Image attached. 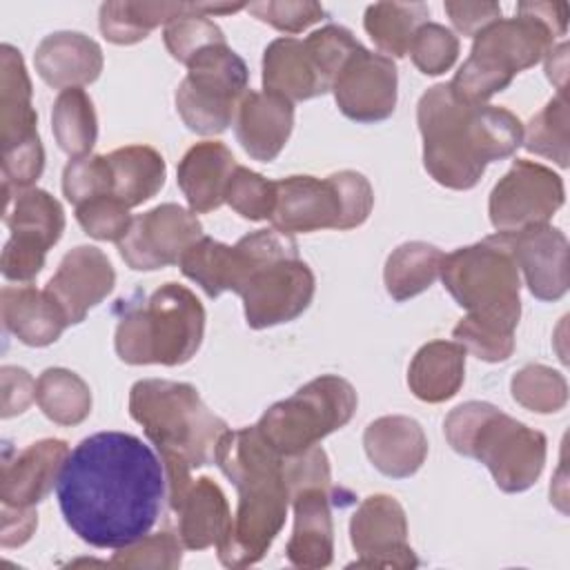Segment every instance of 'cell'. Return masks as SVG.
Listing matches in <instances>:
<instances>
[{
	"mask_svg": "<svg viewBox=\"0 0 570 570\" xmlns=\"http://www.w3.org/2000/svg\"><path fill=\"white\" fill-rule=\"evenodd\" d=\"M165 494L163 461L127 432H96L82 439L56 483L65 523L100 550H118L149 534Z\"/></svg>",
	"mask_w": 570,
	"mask_h": 570,
	"instance_id": "1",
	"label": "cell"
},
{
	"mask_svg": "<svg viewBox=\"0 0 570 570\" xmlns=\"http://www.w3.org/2000/svg\"><path fill=\"white\" fill-rule=\"evenodd\" d=\"M220 472L238 490L232 530L216 546L227 568L258 563L285 525L292 499L305 488L330 485V461L321 445L298 454H281L256 425L227 430L214 454Z\"/></svg>",
	"mask_w": 570,
	"mask_h": 570,
	"instance_id": "2",
	"label": "cell"
},
{
	"mask_svg": "<svg viewBox=\"0 0 570 570\" xmlns=\"http://www.w3.org/2000/svg\"><path fill=\"white\" fill-rule=\"evenodd\" d=\"M416 122L423 167L450 189H472L490 163L510 158L523 142V125L512 111L465 102L450 82H439L421 96Z\"/></svg>",
	"mask_w": 570,
	"mask_h": 570,
	"instance_id": "3",
	"label": "cell"
},
{
	"mask_svg": "<svg viewBox=\"0 0 570 570\" xmlns=\"http://www.w3.org/2000/svg\"><path fill=\"white\" fill-rule=\"evenodd\" d=\"M129 414L142 425L160 452L167 481V501L191 481V470L214 461L227 423L216 416L189 383L142 379L129 390Z\"/></svg>",
	"mask_w": 570,
	"mask_h": 570,
	"instance_id": "4",
	"label": "cell"
},
{
	"mask_svg": "<svg viewBox=\"0 0 570 570\" xmlns=\"http://www.w3.org/2000/svg\"><path fill=\"white\" fill-rule=\"evenodd\" d=\"M566 27V2H519L514 18H499L474 36L468 60L450 82L452 91L465 102L485 105L519 71L543 60Z\"/></svg>",
	"mask_w": 570,
	"mask_h": 570,
	"instance_id": "5",
	"label": "cell"
},
{
	"mask_svg": "<svg viewBox=\"0 0 570 570\" xmlns=\"http://www.w3.org/2000/svg\"><path fill=\"white\" fill-rule=\"evenodd\" d=\"M116 325V354L129 365H183L200 347L205 307L191 289L165 283L149 296L122 298Z\"/></svg>",
	"mask_w": 570,
	"mask_h": 570,
	"instance_id": "6",
	"label": "cell"
},
{
	"mask_svg": "<svg viewBox=\"0 0 570 570\" xmlns=\"http://www.w3.org/2000/svg\"><path fill=\"white\" fill-rule=\"evenodd\" d=\"M454 452L483 463L497 488L523 492L537 483L546 463V436L485 401L456 405L443 423Z\"/></svg>",
	"mask_w": 570,
	"mask_h": 570,
	"instance_id": "7",
	"label": "cell"
},
{
	"mask_svg": "<svg viewBox=\"0 0 570 570\" xmlns=\"http://www.w3.org/2000/svg\"><path fill=\"white\" fill-rule=\"evenodd\" d=\"M468 318L514 334L521 318V281L510 234L497 232L474 245L443 254L439 272Z\"/></svg>",
	"mask_w": 570,
	"mask_h": 570,
	"instance_id": "8",
	"label": "cell"
},
{
	"mask_svg": "<svg viewBox=\"0 0 570 570\" xmlns=\"http://www.w3.org/2000/svg\"><path fill=\"white\" fill-rule=\"evenodd\" d=\"M276 183V203L269 216L281 234H307L318 229H352L367 220L374 191L370 180L352 169L327 178L287 176Z\"/></svg>",
	"mask_w": 570,
	"mask_h": 570,
	"instance_id": "9",
	"label": "cell"
},
{
	"mask_svg": "<svg viewBox=\"0 0 570 570\" xmlns=\"http://www.w3.org/2000/svg\"><path fill=\"white\" fill-rule=\"evenodd\" d=\"M356 392L350 381L323 374L274 403L258 419V434L281 454H298L341 430L356 410Z\"/></svg>",
	"mask_w": 570,
	"mask_h": 570,
	"instance_id": "10",
	"label": "cell"
},
{
	"mask_svg": "<svg viewBox=\"0 0 570 570\" xmlns=\"http://www.w3.org/2000/svg\"><path fill=\"white\" fill-rule=\"evenodd\" d=\"M247 80L245 60L227 42L209 45L187 62V76L176 89V111L200 136L223 134L236 118Z\"/></svg>",
	"mask_w": 570,
	"mask_h": 570,
	"instance_id": "11",
	"label": "cell"
},
{
	"mask_svg": "<svg viewBox=\"0 0 570 570\" xmlns=\"http://www.w3.org/2000/svg\"><path fill=\"white\" fill-rule=\"evenodd\" d=\"M4 209L2 218L11 232L0 269L7 281L29 283L42 265L49 247H53L65 229L62 205L45 189H9L2 185Z\"/></svg>",
	"mask_w": 570,
	"mask_h": 570,
	"instance_id": "12",
	"label": "cell"
},
{
	"mask_svg": "<svg viewBox=\"0 0 570 570\" xmlns=\"http://www.w3.org/2000/svg\"><path fill=\"white\" fill-rule=\"evenodd\" d=\"M314 289L309 265L298 258V249H289L261 261L247 274L238 296L247 325L265 330L298 318L309 307Z\"/></svg>",
	"mask_w": 570,
	"mask_h": 570,
	"instance_id": "13",
	"label": "cell"
},
{
	"mask_svg": "<svg viewBox=\"0 0 570 570\" xmlns=\"http://www.w3.org/2000/svg\"><path fill=\"white\" fill-rule=\"evenodd\" d=\"M563 180L550 167L517 158L490 191V223L497 232L514 234L546 225L563 205Z\"/></svg>",
	"mask_w": 570,
	"mask_h": 570,
	"instance_id": "14",
	"label": "cell"
},
{
	"mask_svg": "<svg viewBox=\"0 0 570 570\" xmlns=\"http://www.w3.org/2000/svg\"><path fill=\"white\" fill-rule=\"evenodd\" d=\"M203 236V225L191 209L163 203L131 218L127 234L118 240L122 261L136 272L178 265L185 249Z\"/></svg>",
	"mask_w": 570,
	"mask_h": 570,
	"instance_id": "15",
	"label": "cell"
},
{
	"mask_svg": "<svg viewBox=\"0 0 570 570\" xmlns=\"http://www.w3.org/2000/svg\"><path fill=\"white\" fill-rule=\"evenodd\" d=\"M350 541L358 554L350 568H416L419 559L407 543V519L390 494L361 501L350 521Z\"/></svg>",
	"mask_w": 570,
	"mask_h": 570,
	"instance_id": "16",
	"label": "cell"
},
{
	"mask_svg": "<svg viewBox=\"0 0 570 570\" xmlns=\"http://www.w3.org/2000/svg\"><path fill=\"white\" fill-rule=\"evenodd\" d=\"M396 65L363 45L350 53L332 82L334 100L343 116L356 122H379L396 107Z\"/></svg>",
	"mask_w": 570,
	"mask_h": 570,
	"instance_id": "17",
	"label": "cell"
},
{
	"mask_svg": "<svg viewBox=\"0 0 570 570\" xmlns=\"http://www.w3.org/2000/svg\"><path fill=\"white\" fill-rule=\"evenodd\" d=\"M116 285V272L94 245H78L67 252L49 278L45 292L60 309L67 325L85 321L87 312L111 294Z\"/></svg>",
	"mask_w": 570,
	"mask_h": 570,
	"instance_id": "18",
	"label": "cell"
},
{
	"mask_svg": "<svg viewBox=\"0 0 570 570\" xmlns=\"http://www.w3.org/2000/svg\"><path fill=\"white\" fill-rule=\"evenodd\" d=\"M67 456L69 445L60 439H42L16 454L7 448L0 465V501L13 508H33L58 483Z\"/></svg>",
	"mask_w": 570,
	"mask_h": 570,
	"instance_id": "19",
	"label": "cell"
},
{
	"mask_svg": "<svg viewBox=\"0 0 570 570\" xmlns=\"http://www.w3.org/2000/svg\"><path fill=\"white\" fill-rule=\"evenodd\" d=\"M510 249L525 285L539 301H559L568 292V238L552 225L510 234Z\"/></svg>",
	"mask_w": 570,
	"mask_h": 570,
	"instance_id": "20",
	"label": "cell"
},
{
	"mask_svg": "<svg viewBox=\"0 0 570 570\" xmlns=\"http://www.w3.org/2000/svg\"><path fill=\"white\" fill-rule=\"evenodd\" d=\"M247 4L234 2H105L100 7V31L114 45H134L149 36L160 24H169L185 16H225L245 9Z\"/></svg>",
	"mask_w": 570,
	"mask_h": 570,
	"instance_id": "21",
	"label": "cell"
},
{
	"mask_svg": "<svg viewBox=\"0 0 570 570\" xmlns=\"http://www.w3.org/2000/svg\"><path fill=\"white\" fill-rule=\"evenodd\" d=\"M294 105L274 91H247L236 109L234 131L249 158L272 163L289 140Z\"/></svg>",
	"mask_w": 570,
	"mask_h": 570,
	"instance_id": "22",
	"label": "cell"
},
{
	"mask_svg": "<svg viewBox=\"0 0 570 570\" xmlns=\"http://www.w3.org/2000/svg\"><path fill=\"white\" fill-rule=\"evenodd\" d=\"M178 514V537L187 550H205L225 541L232 530L229 503L218 483L209 476L191 479L189 485L169 501Z\"/></svg>",
	"mask_w": 570,
	"mask_h": 570,
	"instance_id": "23",
	"label": "cell"
},
{
	"mask_svg": "<svg viewBox=\"0 0 570 570\" xmlns=\"http://www.w3.org/2000/svg\"><path fill=\"white\" fill-rule=\"evenodd\" d=\"M38 76L53 89L94 82L102 71V49L78 31H56L40 40L33 53Z\"/></svg>",
	"mask_w": 570,
	"mask_h": 570,
	"instance_id": "24",
	"label": "cell"
},
{
	"mask_svg": "<svg viewBox=\"0 0 570 570\" xmlns=\"http://www.w3.org/2000/svg\"><path fill=\"white\" fill-rule=\"evenodd\" d=\"M363 448L372 465L392 479L412 476L428 456V439L419 421L401 414L381 416L365 428Z\"/></svg>",
	"mask_w": 570,
	"mask_h": 570,
	"instance_id": "25",
	"label": "cell"
},
{
	"mask_svg": "<svg viewBox=\"0 0 570 570\" xmlns=\"http://www.w3.org/2000/svg\"><path fill=\"white\" fill-rule=\"evenodd\" d=\"M294 530L287 541V561L296 568H327L334 557L330 488H305L292 499Z\"/></svg>",
	"mask_w": 570,
	"mask_h": 570,
	"instance_id": "26",
	"label": "cell"
},
{
	"mask_svg": "<svg viewBox=\"0 0 570 570\" xmlns=\"http://www.w3.org/2000/svg\"><path fill=\"white\" fill-rule=\"evenodd\" d=\"M236 169L232 151L218 140H203L187 149L176 180L194 214H207L225 203V189Z\"/></svg>",
	"mask_w": 570,
	"mask_h": 570,
	"instance_id": "27",
	"label": "cell"
},
{
	"mask_svg": "<svg viewBox=\"0 0 570 570\" xmlns=\"http://www.w3.org/2000/svg\"><path fill=\"white\" fill-rule=\"evenodd\" d=\"M38 114L31 105V80L24 60L11 45L0 47V142L2 151L38 136Z\"/></svg>",
	"mask_w": 570,
	"mask_h": 570,
	"instance_id": "28",
	"label": "cell"
},
{
	"mask_svg": "<svg viewBox=\"0 0 570 570\" xmlns=\"http://www.w3.org/2000/svg\"><path fill=\"white\" fill-rule=\"evenodd\" d=\"M263 89L287 100H309L330 91L318 73L305 42L298 38H276L263 53Z\"/></svg>",
	"mask_w": 570,
	"mask_h": 570,
	"instance_id": "29",
	"label": "cell"
},
{
	"mask_svg": "<svg viewBox=\"0 0 570 570\" xmlns=\"http://www.w3.org/2000/svg\"><path fill=\"white\" fill-rule=\"evenodd\" d=\"M0 312L7 332H11L20 343L31 347H45L60 338L67 327L56 303L47 292L31 285L2 287Z\"/></svg>",
	"mask_w": 570,
	"mask_h": 570,
	"instance_id": "30",
	"label": "cell"
},
{
	"mask_svg": "<svg viewBox=\"0 0 570 570\" xmlns=\"http://www.w3.org/2000/svg\"><path fill=\"white\" fill-rule=\"evenodd\" d=\"M465 350L456 341L425 343L412 358L407 370L410 392L425 403H443L452 399L465 376Z\"/></svg>",
	"mask_w": 570,
	"mask_h": 570,
	"instance_id": "31",
	"label": "cell"
},
{
	"mask_svg": "<svg viewBox=\"0 0 570 570\" xmlns=\"http://www.w3.org/2000/svg\"><path fill=\"white\" fill-rule=\"evenodd\" d=\"M111 167V196L129 209L154 198L165 185V160L149 145H127L107 154Z\"/></svg>",
	"mask_w": 570,
	"mask_h": 570,
	"instance_id": "32",
	"label": "cell"
},
{
	"mask_svg": "<svg viewBox=\"0 0 570 570\" xmlns=\"http://www.w3.org/2000/svg\"><path fill=\"white\" fill-rule=\"evenodd\" d=\"M443 252L423 240H410L399 245L385 261L383 281L387 294L403 303L425 292L441 272Z\"/></svg>",
	"mask_w": 570,
	"mask_h": 570,
	"instance_id": "33",
	"label": "cell"
},
{
	"mask_svg": "<svg viewBox=\"0 0 570 570\" xmlns=\"http://www.w3.org/2000/svg\"><path fill=\"white\" fill-rule=\"evenodd\" d=\"M430 18L423 2H376L365 9L363 27L387 58H403L421 24Z\"/></svg>",
	"mask_w": 570,
	"mask_h": 570,
	"instance_id": "34",
	"label": "cell"
},
{
	"mask_svg": "<svg viewBox=\"0 0 570 570\" xmlns=\"http://www.w3.org/2000/svg\"><path fill=\"white\" fill-rule=\"evenodd\" d=\"M36 403L53 423L78 425L91 412V392L76 372L49 367L36 381Z\"/></svg>",
	"mask_w": 570,
	"mask_h": 570,
	"instance_id": "35",
	"label": "cell"
},
{
	"mask_svg": "<svg viewBox=\"0 0 570 570\" xmlns=\"http://www.w3.org/2000/svg\"><path fill=\"white\" fill-rule=\"evenodd\" d=\"M51 129L58 147L71 158L87 156L98 138L94 102L82 87L58 94L51 111Z\"/></svg>",
	"mask_w": 570,
	"mask_h": 570,
	"instance_id": "36",
	"label": "cell"
},
{
	"mask_svg": "<svg viewBox=\"0 0 570 570\" xmlns=\"http://www.w3.org/2000/svg\"><path fill=\"white\" fill-rule=\"evenodd\" d=\"M568 122L570 116L566 91H557V96L530 118L521 145L530 154L550 158L559 167H568Z\"/></svg>",
	"mask_w": 570,
	"mask_h": 570,
	"instance_id": "37",
	"label": "cell"
},
{
	"mask_svg": "<svg viewBox=\"0 0 570 570\" xmlns=\"http://www.w3.org/2000/svg\"><path fill=\"white\" fill-rule=\"evenodd\" d=\"M512 399L539 414L559 412L568 401V383L561 372L548 365H525L510 381Z\"/></svg>",
	"mask_w": 570,
	"mask_h": 570,
	"instance_id": "38",
	"label": "cell"
},
{
	"mask_svg": "<svg viewBox=\"0 0 570 570\" xmlns=\"http://www.w3.org/2000/svg\"><path fill=\"white\" fill-rule=\"evenodd\" d=\"M225 203L247 220H269L276 203V183L236 165L225 189Z\"/></svg>",
	"mask_w": 570,
	"mask_h": 570,
	"instance_id": "39",
	"label": "cell"
},
{
	"mask_svg": "<svg viewBox=\"0 0 570 570\" xmlns=\"http://www.w3.org/2000/svg\"><path fill=\"white\" fill-rule=\"evenodd\" d=\"M183 541L171 532L145 534L131 546L118 548V552L109 559L111 568H154V570H171L183 561Z\"/></svg>",
	"mask_w": 570,
	"mask_h": 570,
	"instance_id": "40",
	"label": "cell"
},
{
	"mask_svg": "<svg viewBox=\"0 0 570 570\" xmlns=\"http://www.w3.org/2000/svg\"><path fill=\"white\" fill-rule=\"evenodd\" d=\"M407 53L421 73L439 76L454 65L459 56V38L443 24L425 22L416 29Z\"/></svg>",
	"mask_w": 570,
	"mask_h": 570,
	"instance_id": "41",
	"label": "cell"
},
{
	"mask_svg": "<svg viewBox=\"0 0 570 570\" xmlns=\"http://www.w3.org/2000/svg\"><path fill=\"white\" fill-rule=\"evenodd\" d=\"M62 191L76 207L96 196L111 194V167L107 156L87 154L71 158L62 171Z\"/></svg>",
	"mask_w": 570,
	"mask_h": 570,
	"instance_id": "42",
	"label": "cell"
},
{
	"mask_svg": "<svg viewBox=\"0 0 570 570\" xmlns=\"http://www.w3.org/2000/svg\"><path fill=\"white\" fill-rule=\"evenodd\" d=\"M303 42H305V49L309 51L318 73L327 82L330 91H332V82H334L336 73L341 71L343 62L350 58V53L354 49L361 47V42L352 36V31L345 27H338V24H325L323 29L312 31Z\"/></svg>",
	"mask_w": 570,
	"mask_h": 570,
	"instance_id": "43",
	"label": "cell"
},
{
	"mask_svg": "<svg viewBox=\"0 0 570 570\" xmlns=\"http://www.w3.org/2000/svg\"><path fill=\"white\" fill-rule=\"evenodd\" d=\"M76 220L91 238L118 243L131 225V214L125 203L111 194H105L80 203L76 207Z\"/></svg>",
	"mask_w": 570,
	"mask_h": 570,
	"instance_id": "44",
	"label": "cell"
},
{
	"mask_svg": "<svg viewBox=\"0 0 570 570\" xmlns=\"http://www.w3.org/2000/svg\"><path fill=\"white\" fill-rule=\"evenodd\" d=\"M163 40L171 58L187 65L200 49L225 42V36L207 16H185L165 24Z\"/></svg>",
	"mask_w": 570,
	"mask_h": 570,
	"instance_id": "45",
	"label": "cell"
},
{
	"mask_svg": "<svg viewBox=\"0 0 570 570\" xmlns=\"http://www.w3.org/2000/svg\"><path fill=\"white\" fill-rule=\"evenodd\" d=\"M245 9L261 22H267L285 33H301L325 16V9L318 2L307 0H261L249 2Z\"/></svg>",
	"mask_w": 570,
	"mask_h": 570,
	"instance_id": "46",
	"label": "cell"
},
{
	"mask_svg": "<svg viewBox=\"0 0 570 570\" xmlns=\"http://www.w3.org/2000/svg\"><path fill=\"white\" fill-rule=\"evenodd\" d=\"M452 336L459 345H463L465 352H470L476 358L488 361V363H501V361L510 358V354L514 352V334L481 325L468 316H463L454 325Z\"/></svg>",
	"mask_w": 570,
	"mask_h": 570,
	"instance_id": "47",
	"label": "cell"
},
{
	"mask_svg": "<svg viewBox=\"0 0 570 570\" xmlns=\"http://www.w3.org/2000/svg\"><path fill=\"white\" fill-rule=\"evenodd\" d=\"M0 381H2V407H0L2 419L24 412L36 399V381L27 370L16 365H4L0 370Z\"/></svg>",
	"mask_w": 570,
	"mask_h": 570,
	"instance_id": "48",
	"label": "cell"
},
{
	"mask_svg": "<svg viewBox=\"0 0 570 570\" xmlns=\"http://www.w3.org/2000/svg\"><path fill=\"white\" fill-rule=\"evenodd\" d=\"M443 7L452 24L470 38L501 18V7L497 2H445Z\"/></svg>",
	"mask_w": 570,
	"mask_h": 570,
	"instance_id": "49",
	"label": "cell"
},
{
	"mask_svg": "<svg viewBox=\"0 0 570 570\" xmlns=\"http://www.w3.org/2000/svg\"><path fill=\"white\" fill-rule=\"evenodd\" d=\"M38 525V514L33 508H13L2 503V534L0 543L4 548L22 546L31 539L33 530Z\"/></svg>",
	"mask_w": 570,
	"mask_h": 570,
	"instance_id": "50",
	"label": "cell"
},
{
	"mask_svg": "<svg viewBox=\"0 0 570 570\" xmlns=\"http://www.w3.org/2000/svg\"><path fill=\"white\" fill-rule=\"evenodd\" d=\"M546 73L548 80L557 85V91H566V76H568V45L561 42L546 53Z\"/></svg>",
	"mask_w": 570,
	"mask_h": 570,
	"instance_id": "51",
	"label": "cell"
}]
</instances>
